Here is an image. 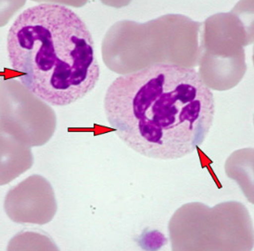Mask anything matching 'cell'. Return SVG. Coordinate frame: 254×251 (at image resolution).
I'll return each mask as SVG.
<instances>
[{"mask_svg": "<svg viewBox=\"0 0 254 251\" xmlns=\"http://www.w3.org/2000/svg\"><path fill=\"white\" fill-rule=\"evenodd\" d=\"M104 111L109 126L128 147L170 160L202 144L215 105L194 68L156 64L115 79L107 89Z\"/></svg>", "mask_w": 254, "mask_h": 251, "instance_id": "1", "label": "cell"}, {"mask_svg": "<svg viewBox=\"0 0 254 251\" xmlns=\"http://www.w3.org/2000/svg\"><path fill=\"white\" fill-rule=\"evenodd\" d=\"M7 50L19 81L50 105L81 100L99 82L91 33L63 5L43 3L22 11L8 30Z\"/></svg>", "mask_w": 254, "mask_h": 251, "instance_id": "2", "label": "cell"}, {"mask_svg": "<svg viewBox=\"0 0 254 251\" xmlns=\"http://www.w3.org/2000/svg\"><path fill=\"white\" fill-rule=\"evenodd\" d=\"M172 251H252L254 229L247 208L239 202L209 208L190 203L169 222Z\"/></svg>", "mask_w": 254, "mask_h": 251, "instance_id": "3", "label": "cell"}, {"mask_svg": "<svg viewBox=\"0 0 254 251\" xmlns=\"http://www.w3.org/2000/svg\"><path fill=\"white\" fill-rule=\"evenodd\" d=\"M0 121L31 147L49 143L56 131L53 108L14 78L0 79Z\"/></svg>", "mask_w": 254, "mask_h": 251, "instance_id": "4", "label": "cell"}, {"mask_svg": "<svg viewBox=\"0 0 254 251\" xmlns=\"http://www.w3.org/2000/svg\"><path fill=\"white\" fill-rule=\"evenodd\" d=\"M4 209L16 223L44 225L56 214L55 192L41 175H32L11 188L5 198Z\"/></svg>", "mask_w": 254, "mask_h": 251, "instance_id": "5", "label": "cell"}, {"mask_svg": "<svg viewBox=\"0 0 254 251\" xmlns=\"http://www.w3.org/2000/svg\"><path fill=\"white\" fill-rule=\"evenodd\" d=\"M33 164L31 146L0 121V186L20 177Z\"/></svg>", "mask_w": 254, "mask_h": 251, "instance_id": "6", "label": "cell"}, {"mask_svg": "<svg viewBox=\"0 0 254 251\" xmlns=\"http://www.w3.org/2000/svg\"><path fill=\"white\" fill-rule=\"evenodd\" d=\"M226 174L239 183L249 201L254 204V150L245 149L234 153L227 159Z\"/></svg>", "mask_w": 254, "mask_h": 251, "instance_id": "7", "label": "cell"}, {"mask_svg": "<svg viewBox=\"0 0 254 251\" xmlns=\"http://www.w3.org/2000/svg\"><path fill=\"white\" fill-rule=\"evenodd\" d=\"M7 251H60V249L45 232L23 230L10 239Z\"/></svg>", "mask_w": 254, "mask_h": 251, "instance_id": "8", "label": "cell"}, {"mask_svg": "<svg viewBox=\"0 0 254 251\" xmlns=\"http://www.w3.org/2000/svg\"><path fill=\"white\" fill-rule=\"evenodd\" d=\"M25 4V1H0V26L7 24L15 12Z\"/></svg>", "mask_w": 254, "mask_h": 251, "instance_id": "9", "label": "cell"}]
</instances>
